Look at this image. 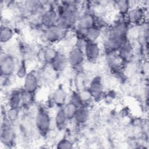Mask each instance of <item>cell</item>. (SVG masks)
I'll return each mask as SVG.
<instances>
[{
	"label": "cell",
	"mask_w": 149,
	"mask_h": 149,
	"mask_svg": "<svg viewBox=\"0 0 149 149\" xmlns=\"http://www.w3.org/2000/svg\"><path fill=\"white\" fill-rule=\"evenodd\" d=\"M58 52L55 48L52 46L46 47L42 52L44 61L50 65L56 56Z\"/></svg>",
	"instance_id": "obj_19"
},
{
	"label": "cell",
	"mask_w": 149,
	"mask_h": 149,
	"mask_svg": "<svg viewBox=\"0 0 149 149\" xmlns=\"http://www.w3.org/2000/svg\"><path fill=\"white\" fill-rule=\"evenodd\" d=\"M17 68L16 60L12 55L5 54L1 56V71L4 77H8L16 73Z\"/></svg>",
	"instance_id": "obj_3"
},
{
	"label": "cell",
	"mask_w": 149,
	"mask_h": 149,
	"mask_svg": "<svg viewBox=\"0 0 149 149\" xmlns=\"http://www.w3.org/2000/svg\"><path fill=\"white\" fill-rule=\"evenodd\" d=\"M88 109L84 105H82L77 108L73 119L79 125H81L86 123L88 120Z\"/></svg>",
	"instance_id": "obj_14"
},
{
	"label": "cell",
	"mask_w": 149,
	"mask_h": 149,
	"mask_svg": "<svg viewBox=\"0 0 149 149\" xmlns=\"http://www.w3.org/2000/svg\"><path fill=\"white\" fill-rule=\"evenodd\" d=\"M6 119L10 122H15L19 116V109L9 108L6 114Z\"/></svg>",
	"instance_id": "obj_23"
},
{
	"label": "cell",
	"mask_w": 149,
	"mask_h": 149,
	"mask_svg": "<svg viewBox=\"0 0 149 149\" xmlns=\"http://www.w3.org/2000/svg\"><path fill=\"white\" fill-rule=\"evenodd\" d=\"M78 108V107L69 101V102L66 103L62 107V109L67 118L69 120H71L73 119Z\"/></svg>",
	"instance_id": "obj_20"
},
{
	"label": "cell",
	"mask_w": 149,
	"mask_h": 149,
	"mask_svg": "<svg viewBox=\"0 0 149 149\" xmlns=\"http://www.w3.org/2000/svg\"><path fill=\"white\" fill-rule=\"evenodd\" d=\"M73 144L70 140L67 139H61L59 143H58V148H72Z\"/></svg>",
	"instance_id": "obj_25"
},
{
	"label": "cell",
	"mask_w": 149,
	"mask_h": 149,
	"mask_svg": "<svg viewBox=\"0 0 149 149\" xmlns=\"http://www.w3.org/2000/svg\"><path fill=\"white\" fill-rule=\"evenodd\" d=\"M85 58L89 61L95 62L101 55V48L97 42L86 41L83 47Z\"/></svg>",
	"instance_id": "obj_8"
},
{
	"label": "cell",
	"mask_w": 149,
	"mask_h": 149,
	"mask_svg": "<svg viewBox=\"0 0 149 149\" xmlns=\"http://www.w3.org/2000/svg\"><path fill=\"white\" fill-rule=\"evenodd\" d=\"M66 93L63 88L61 87L56 88L54 91L52 95V100L53 103L61 108H62L66 103Z\"/></svg>",
	"instance_id": "obj_13"
},
{
	"label": "cell",
	"mask_w": 149,
	"mask_h": 149,
	"mask_svg": "<svg viewBox=\"0 0 149 149\" xmlns=\"http://www.w3.org/2000/svg\"><path fill=\"white\" fill-rule=\"evenodd\" d=\"M66 31L62 29L58 25L45 28L42 33L44 40L49 44H52L59 41L65 36Z\"/></svg>",
	"instance_id": "obj_4"
},
{
	"label": "cell",
	"mask_w": 149,
	"mask_h": 149,
	"mask_svg": "<svg viewBox=\"0 0 149 149\" xmlns=\"http://www.w3.org/2000/svg\"><path fill=\"white\" fill-rule=\"evenodd\" d=\"M146 14L145 7L140 5L132 7L125 16L126 22L133 25H140L145 22Z\"/></svg>",
	"instance_id": "obj_2"
},
{
	"label": "cell",
	"mask_w": 149,
	"mask_h": 149,
	"mask_svg": "<svg viewBox=\"0 0 149 149\" xmlns=\"http://www.w3.org/2000/svg\"><path fill=\"white\" fill-rule=\"evenodd\" d=\"M51 119L49 113L43 108L38 110L36 118L35 125L37 131L42 136L46 135L49 132Z\"/></svg>",
	"instance_id": "obj_1"
},
{
	"label": "cell",
	"mask_w": 149,
	"mask_h": 149,
	"mask_svg": "<svg viewBox=\"0 0 149 149\" xmlns=\"http://www.w3.org/2000/svg\"><path fill=\"white\" fill-rule=\"evenodd\" d=\"M97 16L91 12H86L80 15L77 24V30L86 31L88 29L95 26Z\"/></svg>",
	"instance_id": "obj_7"
},
{
	"label": "cell",
	"mask_w": 149,
	"mask_h": 149,
	"mask_svg": "<svg viewBox=\"0 0 149 149\" xmlns=\"http://www.w3.org/2000/svg\"><path fill=\"white\" fill-rule=\"evenodd\" d=\"M68 120H69L66 115H65L62 108H61L56 113L55 118V126L56 128L59 130H62L66 127L68 125Z\"/></svg>",
	"instance_id": "obj_16"
},
{
	"label": "cell",
	"mask_w": 149,
	"mask_h": 149,
	"mask_svg": "<svg viewBox=\"0 0 149 149\" xmlns=\"http://www.w3.org/2000/svg\"><path fill=\"white\" fill-rule=\"evenodd\" d=\"M28 73L29 72H27V68L24 63H22L20 65L17 66V68L16 71V74L18 78L24 79V77L26 76Z\"/></svg>",
	"instance_id": "obj_24"
},
{
	"label": "cell",
	"mask_w": 149,
	"mask_h": 149,
	"mask_svg": "<svg viewBox=\"0 0 149 149\" xmlns=\"http://www.w3.org/2000/svg\"><path fill=\"white\" fill-rule=\"evenodd\" d=\"M34 100V93L23 90L22 94V106L24 107L31 105Z\"/></svg>",
	"instance_id": "obj_22"
},
{
	"label": "cell",
	"mask_w": 149,
	"mask_h": 149,
	"mask_svg": "<svg viewBox=\"0 0 149 149\" xmlns=\"http://www.w3.org/2000/svg\"><path fill=\"white\" fill-rule=\"evenodd\" d=\"M88 90L93 98H99L103 93V87L101 79L98 77H95L91 82Z\"/></svg>",
	"instance_id": "obj_12"
},
{
	"label": "cell",
	"mask_w": 149,
	"mask_h": 149,
	"mask_svg": "<svg viewBox=\"0 0 149 149\" xmlns=\"http://www.w3.org/2000/svg\"><path fill=\"white\" fill-rule=\"evenodd\" d=\"M14 35L12 28L7 24H4L1 26V42L3 44H6L10 41Z\"/></svg>",
	"instance_id": "obj_18"
},
{
	"label": "cell",
	"mask_w": 149,
	"mask_h": 149,
	"mask_svg": "<svg viewBox=\"0 0 149 149\" xmlns=\"http://www.w3.org/2000/svg\"><path fill=\"white\" fill-rule=\"evenodd\" d=\"M39 86L38 76L34 72H30L24 79L23 90L35 93Z\"/></svg>",
	"instance_id": "obj_10"
},
{
	"label": "cell",
	"mask_w": 149,
	"mask_h": 149,
	"mask_svg": "<svg viewBox=\"0 0 149 149\" xmlns=\"http://www.w3.org/2000/svg\"><path fill=\"white\" fill-rule=\"evenodd\" d=\"M58 13L56 10L52 7H49L47 9L42 12L40 16V23L45 28L57 25Z\"/></svg>",
	"instance_id": "obj_6"
},
{
	"label": "cell",
	"mask_w": 149,
	"mask_h": 149,
	"mask_svg": "<svg viewBox=\"0 0 149 149\" xmlns=\"http://www.w3.org/2000/svg\"><path fill=\"white\" fill-rule=\"evenodd\" d=\"M11 123L6 118L1 125V139L2 142L5 144H10L15 139V131Z\"/></svg>",
	"instance_id": "obj_9"
},
{
	"label": "cell",
	"mask_w": 149,
	"mask_h": 149,
	"mask_svg": "<svg viewBox=\"0 0 149 149\" xmlns=\"http://www.w3.org/2000/svg\"><path fill=\"white\" fill-rule=\"evenodd\" d=\"M22 91L15 90L11 93L9 98V106L10 108L19 109L22 105Z\"/></svg>",
	"instance_id": "obj_15"
},
{
	"label": "cell",
	"mask_w": 149,
	"mask_h": 149,
	"mask_svg": "<svg viewBox=\"0 0 149 149\" xmlns=\"http://www.w3.org/2000/svg\"><path fill=\"white\" fill-rule=\"evenodd\" d=\"M51 68L56 72H60L64 70L69 65L67 55L58 52L56 56L50 64Z\"/></svg>",
	"instance_id": "obj_11"
},
{
	"label": "cell",
	"mask_w": 149,
	"mask_h": 149,
	"mask_svg": "<svg viewBox=\"0 0 149 149\" xmlns=\"http://www.w3.org/2000/svg\"><path fill=\"white\" fill-rule=\"evenodd\" d=\"M115 5L119 14L125 16L132 8V5L131 3H130V2L127 1H116Z\"/></svg>",
	"instance_id": "obj_21"
},
{
	"label": "cell",
	"mask_w": 149,
	"mask_h": 149,
	"mask_svg": "<svg viewBox=\"0 0 149 149\" xmlns=\"http://www.w3.org/2000/svg\"><path fill=\"white\" fill-rule=\"evenodd\" d=\"M101 34V29L94 26L86 30L84 35V40L89 42H97Z\"/></svg>",
	"instance_id": "obj_17"
},
{
	"label": "cell",
	"mask_w": 149,
	"mask_h": 149,
	"mask_svg": "<svg viewBox=\"0 0 149 149\" xmlns=\"http://www.w3.org/2000/svg\"><path fill=\"white\" fill-rule=\"evenodd\" d=\"M67 58L69 65L73 68L81 66L86 58L83 48L77 46L74 47L69 51Z\"/></svg>",
	"instance_id": "obj_5"
}]
</instances>
